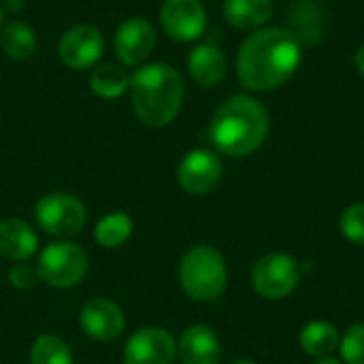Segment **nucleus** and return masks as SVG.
Masks as SVG:
<instances>
[{"instance_id":"nucleus-24","label":"nucleus","mask_w":364,"mask_h":364,"mask_svg":"<svg viewBox=\"0 0 364 364\" xmlns=\"http://www.w3.org/2000/svg\"><path fill=\"white\" fill-rule=\"evenodd\" d=\"M343 364H364V322H358L346 331L339 343Z\"/></svg>"},{"instance_id":"nucleus-16","label":"nucleus","mask_w":364,"mask_h":364,"mask_svg":"<svg viewBox=\"0 0 364 364\" xmlns=\"http://www.w3.org/2000/svg\"><path fill=\"white\" fill-rule=\"evenodd\" d=\"M38 250V237L34 228L17 218L0 222V254L13 262L30 260Z\"/></svg>"},{"instance_id":"nucleus-25","label":"nucleus","mask_w":364,"mask_h":364,"mask_svg":"<svg viewBox=\"0 0 364 364\" xmlns=\"http://www.w3.org/2000/svg\"><path fill=\"white\" fill-rule=\"evenodd\" d=\"M41 282L36 264H30L28 260L23 262H15L9 271V284L17 290H28L32 286H36Z\"/></svg>"},{"instance_id":"nucleus-7","label":"nucleus","mask_w":364,"mask_h":364,"mask_svg":"<svg viewBox=\"0 0 364 364\" xmlns=\"http://www.w3.org/2000/svg\"><path fill=\"white\" fill-rule=\"evenodd\" d=\"M36 271L41 282L53 288H73L87 273V256L77 243L55 241L41 252Z\"/></svg>"},{"instance_id":"nucleus-27","label":"nucleus","mask_w":364,"mask_h":364,"mask_svg":"<svg viewBox=\"0 0 364 364\" xmlns=\"http://www.w3.org/2000/svg\"><path fill=\"white\" fill-rule=\"evenodd\" d=\"M2 6L6 13H17L23 9V0H2Z\"/></svg>"},{"instance_id":"nucleus-12","label":"nucleus","mask_w":364,"mask_h":364,"mask_svg":"<svg viewBox=\"0 0 364 364\" xmlns=\"http://www.w3.org/2000/svg\"><path fill=\"white\" fill-rule=\"evenodd\" d=\"M175 356L177 341L160 326L136 331L124 346V364H173Z\"/></svg>"},{"instance_id":"nucleus-19","label":"nucleus","mask_w":364,"mask_h":364,"mask_svg":"<svg viewBox=\"0 0 364 364\" xmlns=\"http://www.w3.org/2000/svg\"><path fill=\"white\" fill-rule=\"evenodd\" d=\"M38 38L30 23L21 19H13L0 30V49L6 58L15 62H26L36 53Z\"/></svg>"},{"instance_id":"nucleus-9","label":"nucleus","mask_w":364,"mask_h":364,"mask_svg":"<svg viewBox=\"0 0 364 364\" xmlns=\"http://www.w3.org/2000/svg\"><path fill=\"white\" fill-rule=\"evenodd\" d=\"M224 175V164L218 151L198 147L188 151L177 166V181L183 192L192 196H205L213 192Z\"/></svg>"},{"instance_id":"nucleus-26","label":"nucleus","mask_w":364,"mask_h":364,"mask_svg":"<svg viewBox=\"0 0 364 364\" xmlns=\"http://www.w3.org/2000/svg\"><path fill=\"white\" fill-rule=\"evenodd\" d=\"M354 66H356V70L360 73V77L364 79V45H360L356 49V53H354Z\"/></svg>"},{"instance_id":"nucleus-23","label":"nucleus","mask_w":364,"mask_h":364,"mask_svg":"<svg viewBox=\"0 0 364 364\" xmlns=\"http://www.w3.org/2000/svg\"><path fill=\"white\" fill-rule=\"evenodd\" d=\"M339 228L350 243L364 245V203H354L343 209L339 218Z\"/></svg>"},{"instance_id":"nucleus-30","label":"nucleus","mask_w":364,"mask_h":364,"mask_svg":"<svg viewBox=\"0 0 364 364\" xmlns=\"http://www.w3.org/2000/svg\"><path fill=\"white\" fill-rule=\"evenodd\" d=\"M232 364H258V363H254V360H250V358H239V360H235Z\"/></svg>"},{"instance_id":"nucleus-29","label":"nucleus","mask_w":364,"mask_h":364,"mask_svg":"<svg viewBox=\"0 0 364 364\" xmlns=\"http://www.w3.org/2000/svg\"><path fill=\"white\" fill-rule=\"evenodd\" d=\"M4 17H6V11H4V6H2V0H0V28L4 26Z\"/></svg>"},{"instance_id":"nucleus-4","label":"nucleus","mask_w":364,"mask_h":364,"mask_svg":"<svg viewBox=\"0 0 364 364\" xmlns=\"http://www.w3.org/2000/svg\"><path fill=\"white\" fill-rule=\"evenodd\" d=\"M179 284L194 301L209 303L220 299L228 284V267L224 256L213 245H194L181 258Z\"/></svg>"},{"instance_id":"nucleus-2","label":"nucleus","mask_w":364,"mask_h":364,"mask_svg":"<svg viewBox=\"0 0 364 364\" xmlns=\"http://www.w3.org/2000/svg\"><path fill=\"white\" fill-rule=\"evenodd\" d=\"M269 109L250 94L226 98L209 122V139L215 151L245 158L262 147L269 136Z\"/></svg>"},{"instance_id":"nucleus-13","label":"nucleus","mask_w":364,"mask_h":364,"mask_svg":"<svg viewBox=\"0 0 364 364\" xmlns=\"http://www.w3.org/2000/svg\"><path fill=\"white\" fill-rule=\"evenodd\" d=\"M79 324L94 341H113L124 333L126 318L119 305L109 299H92L81 307Z\"/></svg>"},{"instance_id":"nucleus-21","label":"nucleus","mask_w":364,"mask_h":364,"mask_svg":"<svg viewBox=\"0 0 364 364\" xmlns=\"http://www.w3.org/2000/svg\"><path fill=\"white\" fill-rule=\"evenodd\" d=\"M134 230V222L128 213L124 211H113L109 215H105L98 224H96V230H94V239L100 247H107V250H115L119 245H124L130 235Z\"/></svg>"},{"instance_id":"nucleus-11","label":"nucleus","mask_w":364,"mask_h":364,"mask_svg":"<svg viewBox=\"0 0 364 364\" xmlns=\"http://www.w3.org/2000/svg\"><path fill=\"white\" fill-rule=\"evenodd\" d=\"M160 23L168 38L177 43L198 41L207 28V11L200 0H164Z\"/></svg>"},{"instance_id":"nucleus-5","label":"nucleus","mask_w":364,"mask_h":364,"mask_svg":"<svg viewBox=\"0 0 364 364\" xmlns=\"http://www.w3.org/2000/svg\"><path fill=\"white\" fill-rule=\"evenodd\" d=\"M301 262L284 252L262 256L252 271V286L258 296L267 301H282L290 296L301 284Z\"/></svg>"},{"instance_id":"nucleus-18","label":"nucleus","mask_w":364,"mask_h":364,"mask_svg":"<svg viewBox=\"0 0 364 364\" xmlns=\"http://www.w3.org/2000/svg\"><path fill=\"white\" fill-rule=\"evenodd\" d=\"M90 90L102 100H115L130 90V73L115 62H98L90 70Z\"/></svg>"},{"instance_id":"nucleus-8","label":"nucleus","mask_w":364,"mask_h":364,"mask_svg":"<svg viewBox=\"0 0 364 364\" xmlns=\"http://www.w3.org/2000/svg\"><path fill=\"white\" fill-rule=\"evenodd\" d=\"M105 53V36L92 23H75L70 26L58 43L60 62L70 70H92L98 62H102Z\"/></svg>"},{"instance_id":"nucleus-15","label":"nucleus","mask_w":364,"mask_h":364,"mask_svg":"<svg viewBox=\"0 0 364 364\" xmlns=\"http://www.w3.org/2000/svg\"><path fill=\"white\" fill-rule=\"evenodd\" d=\"M190 77L203 87H215L226 77V55L213 43L196 45L188 55Z\"/></svg>"},{"instance_id":"nucleus-20","label":"nucleus","mask_w":364,"mask_h":364,"mask_svg":"<svg viewBox=\"0 0 364 364\" xmlns=\"http://www.w3.org/2000/svg\"><path fill=\"white\" fill-rule=\"evenodd\" d=\"M299 343L307 356L320 360V358H328L335 350H339L341 337L335 324L326 320H314L303 326L299 335Z\"/></svg>"},{"instance_id":"nucleus-6","label":"nucleus","mask_w":364,"mask_h":364,"mask_svg":"<svg viewBox=\"0 0 364 364\" xmlns=\"http://www.w3.org/2000/svg\"><path fill=\"white\" fill-rule=\"evenodd\" d=\"M34 220L38 228H43L47 235L66 239L81 232L87 213H85V205L77 196L66 192H51L36 200Z\"/></svg>"},{"instance_id":"nucleus-28","label":"nucleus","mask_w":364,"mask_h":364,"mask_svg":"<svg viewBox=\"0 0 364 364\" xmlns=\"http://www.w3.org/2000/svg\"><path fill=\"white\" fill-rule=\"evenodd\" d=\"M314 364H343V360H337V358H320V360H316Z\"/></svg>"},{"instance_id":"nucleus-17","label":"nucleus","mask_w":364,"mask_h":364,"mask_svg":"<svg viewBox=\"0 0 364 364\" xmlns=\"http://www.w3.org/2000/svg\"><path fill=\"white\" fill-rule=\"evenodd\" d=\"M226 21L243 32H256L273 17L271 0H224Z\"/></svg>"},{"instance_id":"nucleus-22","label":"nucleus","mask_w":364,"mask_h":364,"mask_svg":"<svg viewBox=\"0 0 364 364\" xmlns=\"http://www.w3.org/2000/svg\"><path fill=\"white\" fill-rule=\"evenodd\" d=\"M30 364H73V352L64 339L41 335L30 348Z\"/></svg>"},{"instance_id":"nucleus-1","label":"nucleus","mask_w":364,"mask_h":364,"mask_svg":"<svg viewBox=\"0 0 364 364\" xmlns=\"http://www.w3.org/2000/svg\"><path fill=\"white\" fill-rule=\"evenodd\" d=\"M303 58L301 38L288 28H260L237 51V77L245 90L271 92L282 87Z\"/></svg>"},{"instance_id":"nucleus-14","label":"nucleus","mask_w":364,"mask_h":364,"mask_svg":"<svg viewBox=\"0 0 364 364\" xmlns=\"http://www.w3.org/2000/svg\"><path fill=\"white\" fill-rule=\"evenodd\" d=\"M177 354L183 364H220L222 343L209 326L192 324L179 337Z\"/></svg>"},{"instance_id":"nucleus-10","label":"nucleus","mask_w":364,"mask_h":364,"mask_svg":"<svg viewBox=\"0 0 364 364\" xmlns=\"http://www.w3.org/2000/svg\"><path fill=\"white\" fill-rule=\"evenodd\" d=\"M156 28L147 17L134 15L124 19L113 36L115 58L122 66H141L149 60L156 49Z\"/></svg>"},{"instance_id":"nucleus-3","label":"nucleus","mask_w":364,"mask_h":364,"mask_svg":"<svg viewBox=\"0 0 364 364\" xmlns=\"http://www.w3.org/2000/svg\"><path fill=\"white\" fill-rule=\"evenodd\" d=\"M130 105L147 128H164L183 107L186 85L177 68L166 62H145L130 75Z\"/></svg>"}]
</instances>
